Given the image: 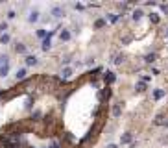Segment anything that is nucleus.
I'll return each instance as SVG.
<instances>
[{"instance_id": "nucleus-14", "label": "nucleus", "mask_w": 168, "mask_h": 148, "mask_svg": "<svg viewBox=\"0 0 168 148\" xmlns=\"http://www.w3.org/2000/svg\"><path fill=\"white\" fill-rule=\"evenodd\" d=\"M63 76H65V78L72 76V69H65V70H63Z\"/></svg>"}, {"instance_id": "nucleus-11", "label": "nucleus", "mask_w": 168, "mask_h": 148, "mask_svg": "<svg viewBox=\"0 0 168 148\" xmlns=\"http://www.w3.org/2000/svg\"><path fill=\"white\" fill-rule=\"evenodd\" d=\"M113 80H115V74H113V72H107V74H105V82H109V83H111Z\"/></svg>"}, {"instance_id": "nucleus-19", "label": "nucleus", "mask_w": 168, "mask_h": 148, "mask_svg": "<svg viewBox=\"0 0 168 148\" xmlns=\"http://www.w3.org/2000/svg\"><path fill=\"white\" fill-rule=\"evenodd\" d=\"M35 19H37V11H33V13H31V17H30V20H31V22H33V20H35Z\"/></svg>"}, {"instance_id": "nucleus-21", "label": "nucleus", "mask_w": 168, "mask_h": 148, "mask_svg": "<svg viewBox=\"0 0 168 148\" xmlns=\"http://www.w3.org/2000/svg\"><path fill=\"white\" fill-rule=\"evenodd\" d=\"M6 28H7L6 24H0V33H2V32H6Z\"/></svg>"}, {"instance_id": "nucleus-1", "label": "nucleus", "mask_w": 168, "mask_h": 148, "mask_svg": "<svg viewBox=\"0 0 168 148\" xmlns=\"http://www.w3.org/2000/svg\"><path fill=\"white\" fill-rule=\"evenodd\" d=\"M120 141H122V143H124V145H126V143H131V141H133V135H131V133H124V135H122V139H120Z\"/></svg>"}, {"instance_id": "nucleus-3", "label": "nucleus", "mask_w": 168, "mask_h": 148, "mask_svg": "<svg viewBox=\"0 0 168 148\" xmlns=\"http://www.w3.org/2000/svg\"><path fill=\"white\" fill-rule=\"evenodd\" d=\"M163 96H165V91H163V89H155L154 98H155V100H159V98H163Z\"/></svg>"}, {"instance_id": "nucleus-16", "label": "nucleus", "mask_w": 168, "mask_h": 148, "mask_svg": "<svg viewBox=\"0 0 168 148\" xmlns=\"http://www.w3.org/2000/svg\"><path fill=\"white\" fill-rule=\"evenodd\" d=\"M150 19H152V22H159V17H157L155 13H152V15H150Z\"/></svg>"}, {"instance_id": "nucleus-20", "label": "nucleus", "mask_w": 168, "mask_h": 148, "mask_svg": "<svg viewBox=\"0 0 168 148\" xmlns=\"http://www.w3.org/2000/svg\"><path fill=\"white\" fill-rule=\"evenodd\" d=\"M0 41H2V43H7V41H9V35H4V37H2Z\"/></svg>"}, {"instance_id": "nucleus-17", "label": "nucleus", "mask_w": 168, "mask_h": 148, "mask_svg": "<svg viewBox=\"0 0 168 148\" xmlns=\"http://www.w3.org/2000/svg\"><path fill=\"white\" fill-rule=\"evenodd\" d=\"M44 35H46L44 30H37V37H44Z\"/></svg>"}, {"instance_id": "nucleus-8", "label": "nucleus", "mask_w": 168, "mask_h": 148, "mask_svg": "<svg viewBox=\"0 0 168 148\" xmlns=\"http://www.w3.org/2000/svg\"><path fill=\"white\" fill-rule=\"evenodd\" d=\"M94 26H96V28H104V26H105V20H104V19H98V20L94 22Z\"/></svg>"}, {"instance_id": "nucleus-2", "label": "nucleus", "mask_w": 168, "mask_h": 148, "mask_svg": "<svg viewBox=\"0 0 168 148\" xmlns=\"http://www.w3.org/2000/svg\"><path fill=\"white\" fill-rule=\"evenodd\" d=\"M155 57H157L155 54H146V56H144V61H146V63H154Z\"/></svg>"}, {"instance_id": "nucleus-5", "label": "nucleus", "mask_w": 168, "mask_h": 148, "mask_svg": "<svg viewBox=\"0 0 168 148\" xmlns=\"http://www.w3.org/2000/svg\"><path fill=\"white\" fill-rule=\"evenodd\" d=\"M26 63H28V65H35V63H37V57H35V56H28V57H26Z\"/></svg>"}, {"instance_id": "nucleus-6", "label": "nucleus", "mask_w": 168, "mask_h": 148, "mask_svg": "<svg viewBox=\"0 0 168 148\" xmlns=\"http://www.w3.org/2000/svg\"><path fill=\"white\" fill-rule=\"evenodd\" d=\"M135 89H137V91H139V93H142V91H146V83H144V82H139V83H137V87H135Z\"/></svg>"}, {"instance_id": "nucleus-12", "label": "nucleus", "mask_w": 168, "mask_h": 148, "mask_svg": "<svg viewBox=\"0 0 168 148\" xmlns=\"http://www.w3.org/2000/svg\"><path fill=\"white\" fill-rule=\"evenodd\" d=\"M52 13H54L55 17H61V13H63V11H61L59 7H54V9H52Z\"/></svg>"}, {"instance_id": "nucleus-4", "label": "nucleus", "mask_w": 168, "mask_h": 148, "mask_svg": "<svg viewBox=\"0 0 168 148\" xmlns=\"http://www.w3.org/2000/svg\"><path fill=\"white\" fill-rule=\"evenodd\" d=\"M120 113H122V108H120L118 104L113 106V115H115V117H120Z\"/></svg>"}, {"instance_id": "nucleus-22", "label": "nucleus", "mask_w": 168, "mask_h": 148, "mask_svg": "<svg viewBox=\"0 0 168 148\" xmlns=\"http://www.w3.org/2000/svg\"><path fill=\"white\" fill-rule=\"evenodd\" d=\"M107 148H118V146H117V145H109Z\"/></svg>"}, {"instance_id": "nucleus-13", "label": "nucleus", "mask_w": 168, "mask_h": 148, "mask_svg": "<svg viewBox=\"0 0 168 148\" xmlns=\"http://www.w3.org/2000/svg\"><path fill=\"white\" fill-rule=\"evenodd\" d=\"M26 76V69H20L18 72H17V78H24Z\"/></svg>"}, {"instance_id": "nucleus-10", "label": "nucleus", "mask_w": 168, "mask_h": 148, "mask_svg": "<svg viewBox=\"0 0 168 148\" xmlns=\"http://www.w3.org/2000/svg\"><path fill=\"white\" fill-rule=\"evenodd\" d=\"M122 61H124V57H122V56H120V54H118V56H117V57H115V59H113V63H115V65H120V63H122Z\"/></svg>"}, {"instance_id": "nucleus-9", "label": "nucleus", "mask_w": 168, "mask_h": 148, "mask_svg": "<svg viewBox=\"0 0 168 148\" xmlns=\"http://www.w3.org/2000/svg\"><path fill=\"white\" fill-rule=\"evenodd\" d=\"M107 19H109L111 22H117V20H118V15H115V13H109V15H107Z\"/></svg>"}, {"instance_id": "nucleus-7", "label": "nucleus", "mask_w": 168, "mask_h": 148, "mask_svg": "<svg viewBox=\"0 0 168 148\" xmlns=\"http://www.w3.org/2000/svg\"><path fill=\"white\" fill-rule=\"evenodd\" d=\"M141 17H142V11H141V9H135V11H133V20H139Z\"/></svg>"}, {"instance_id": "nucleus-15", "label": "nucleus", "mask_w": 168, "mask_h": 148, "mask_svg": "<svg viewBox=\"0 0 168 148\" xmlns=\"http://www.w3.org/2000/svg\"><path fill=\"white\" fill-rule=\"evenodd\" d=\"M61 39H63V41L70 39V33H68V32H63V33H61Z\"/></svg>"}, {"instance_id": "nucleus-18", "label": "nucleus", "mask_w": 168, "mask_h": 148, "mask_svg": "<svg viewBox=\"0 0 168 148\" xmlns=\"http://www.w3.org/2000/svg\"><path fill=\"white\" fill-rule=\"evenodd\" d=\"M7 17H9V19H15V17H17V13H15V11H9V13H7Z\"/></svg>"}, {"instance_id": "nucleus-23", "label": "nucleus", "mask_w": 168, "mask_h": 148, "mask_svg": "<svg viewBox=\"0 0 168 148\" xmlns=\"http://www.w3.org/2000/svg\"><path fill=\"white\" fill-rule=\"evenodd\" d=\"M165 126H166V128H168V122H165Z\"/></svg>"}]
</instances>
